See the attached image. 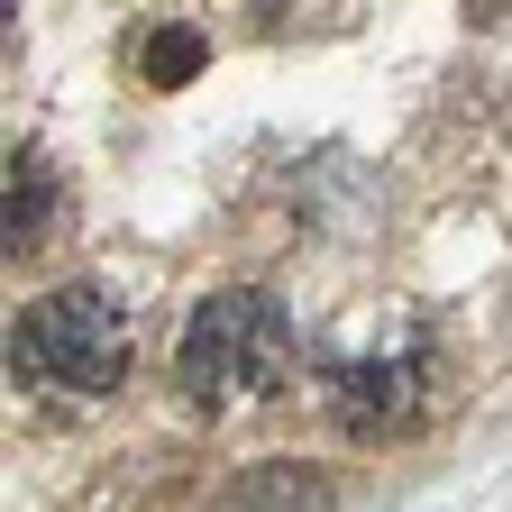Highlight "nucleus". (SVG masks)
<instances>
[{
    "mask_svg": "<svg viewBox=\"0 0 512 512\" xmlns=\"http://www.w3.org/2000/svg\"><path fill=\"white\" fill-rule=\"evenodd\" d=\"M293 330H284V302L256 293V284H220L202 311L183 320V348H174V384L202 412H247L284 384Z\"/></svg>",
    "mask_w": 512,
    "mask_h": 512,
    "instance_id": "f257e3e1",
    "label": "nucleus"
},
{
    "mask_svg": "<svg viewBox=\"0 0 512 512\" xmlns=\"http://www.w3.org/2000/svg\"><path fill=\"white\" fill-rule=\"evenodd\" d=\"M10 375L46 403H101L119 394L128 375V320L110 293L92 284H64V293H37L19 320H10Z\"/></svg>",
    "mask_w": 512,
    "mask_h": 512,
    "instance_id": "f03ea898",
    "label": "nucleus"
},
{
    "mask_svg": "<svg viewBox=\"0 0 512 512\" xmlns=\"http://www.w3.org/2000/svg\"><path fill=\"white\" fill-rule=\"evenodd\" d=\"M320 394H330V421L348 430V439H403L412 421H421V357H403V348H357V357H330L320 366Z\"/></svg>",
    "mask_w": 512,
    "mask_h": 512,
    "instance_id": "7ed1b4c3",
    "label": "nucleus"
},
{
    "mask_svg": "<svg viewBox=\"0 0 512 512\" xmlns=\"http://www.w3.org/2000/svg\"><path fill=\"white\" fill-rule=\"evenodd\" d=\"M229 503H247V512H284V503H339V485L320 476V467H247L238 485H229Z\"/></svg>",
    "mask_w": 512,
    "mask_h": 512,
    "instance_id": "20e7f679",
    "label": "nucleus"
},
{
    "mask_svg": "<svg viewBox=\"0 0 512 512\" xmlns=\"http://www.w3.org/2000/svg\"><path fill=\"white\" fill-rule=\"evenodd\" d=\"M55 220V174L37 156H10V256H28Z\"/></svg>",
    "mask_w": 512,
    "mask_h": 512,
    "instance_id": "39448f33",
    "label": "nucleus"
},
{
    "mask_svg": "<svg viewBox=\"0 0 512 512\" xmlns=\"http://www.w3.org/2000/svg\"><path fill=\"white\" fill-rule=\"evenodd\" d=\"M211 64V46H202V28H156L147 46H138V74L156 83V92H183L192 74Z\"/></svg>",
    "mask_w": 512,
    "mask_h": 512,
    "instance_id": "423d86ee",
    "label": "nucleus"
}]
</instances>
